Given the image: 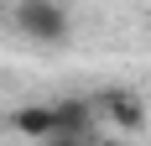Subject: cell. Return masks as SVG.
I'll list each match as a JSON object with an SVG mask.
<instances>
[{"label": "cell", "mask_w": 151, "mask_h": 146, "mask_svg": "<svg viewBox=\"0 0 151 146\" xmlns=\"http://www.w3.org/2000/svg\"><path fill=\"white\" fill-rule=\"evenodd\" d=\"M47 146H94V141H89V136H83V131H68V136H52V141H47Z\"/></svg>", "instance_id": "2"}, {"label": "cell", "mask_w": 151, "mask_h": 146, "mask_svg": "<svg viewBox=\"0 0 151 146\" xmlns=\"http://www.w3.org/2000/svg\"><path fill=\"white\" fill-rule=\"evenodd\" d=\"M16 26L26 31V37H37V42H58L63 31H68V16L52 0H21L16 5Z\"/></svg>", "instance_id": "1"}]
</instances>
